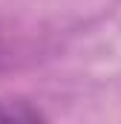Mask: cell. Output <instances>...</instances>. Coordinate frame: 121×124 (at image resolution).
<instances>
[{
  "instance_id": "cell-2",
  "label": "cell",
  "mask_w": 121,
  "mask_h": 124,
  "mask_svg": "<svg viewBox=\"0 0 121 124\" xmlns=\"http://www.w3.org/2000/svg\"><path fill=\"white\" fill-rule=\"evenodd\" d=\"M6 63H9V49H6V38L0 32V69H6Z\"/></svg>"
},
{
  "instance_id": "cell-1",
  "label": "cell",
  "mask_w": 121,
  "mask_h": 124,
  "mask_svg": "<svg viewBox=\"0 0 121 124\" xmlns=\"http://www.w3.org/2000/svg\"><path fill=\"white\" fill-rule=\"evenodd\" d=\"M46 118V113L23 98H6L0 101V121H40Z\"/></svg>"
}]
</instances>
